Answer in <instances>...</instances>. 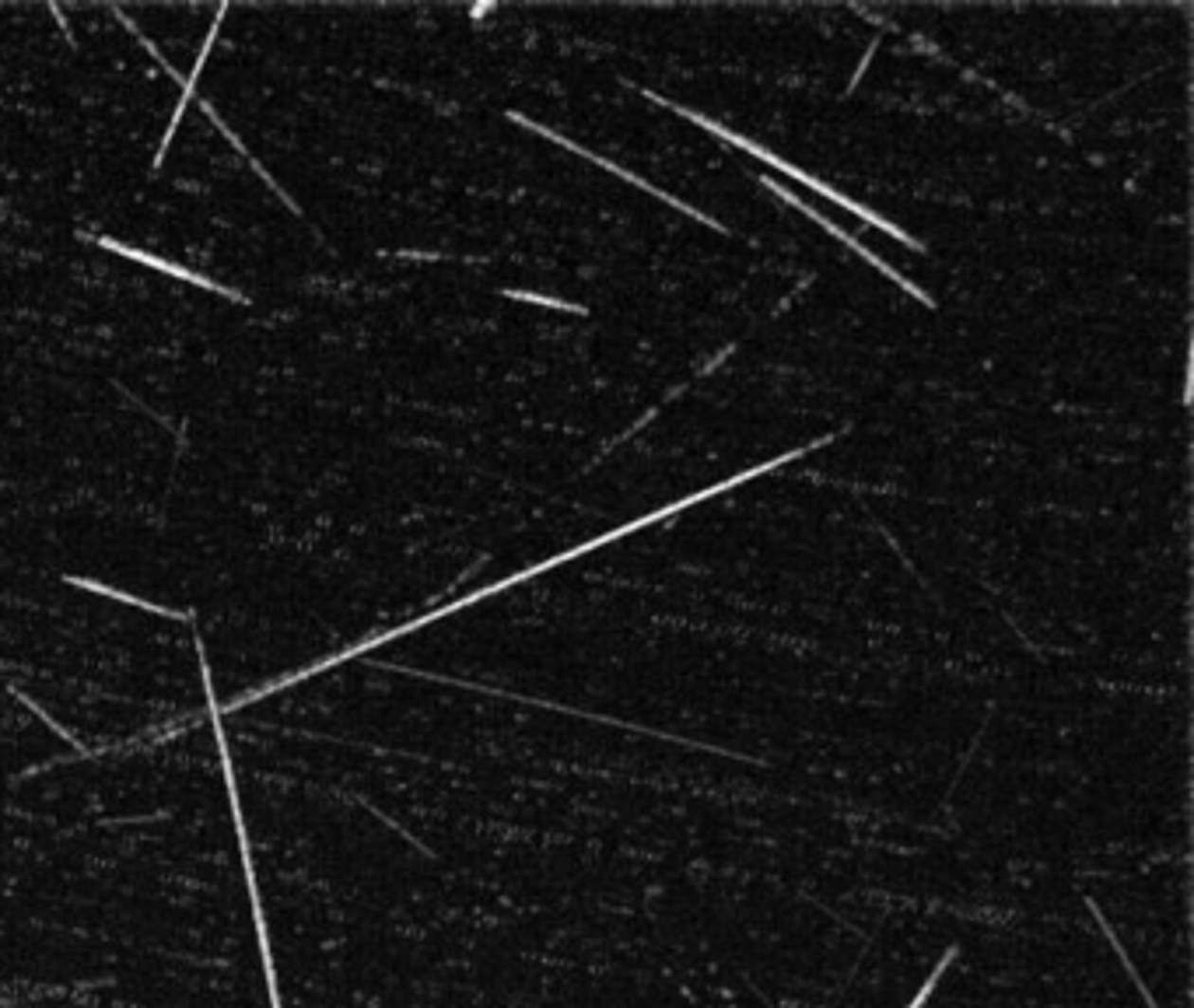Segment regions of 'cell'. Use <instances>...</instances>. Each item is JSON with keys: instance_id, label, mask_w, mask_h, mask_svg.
Instances as JSON below:
<instances>
[{"instance_id": "1", "label": "cell", "mask_w": 1194, "mask_h": 1008, "mask_svg": "<svg viewBox=\"0 0 1194 1008\" xmlns=\"http://www.w3.org/2000/svg\"><path fill=\"white\" fill-rule=\"evenodd\" d=\"M196 655H200V676H204V690H208L210 722H214V735H218V749H221V770H225V784H228L231 819H235V834H239L242 865H245V886H249V907H253L256 939H260V956H263V977H266V991H270V1008H284V1001H280V987H277L274 952H270V931H266V917H263V896H260V882H256L253 851H249V834H245V816H242L239 784H235V767H231L228 743H225V729H221V704H218V697H214V683H210V669H208V658H204V644H196Z\"/></svg>"}, {"instance_id": "2", "label": "cell", "mask_w": 1194, "mask_h": 1008, "mask_svg": "<svg viewBox=\"0 0 1194 1008\" xmlns=\"http://www.w3.org/2000/svg\"><path fill=\"white\" fill-rule=\"evenodd\" d=\"M644 95H648V92H644ZM648 99H652V95H648ZM655 102H659V99H655ZM662 105H666V109H673V113H679V116H687L690 123H697V126H704V130H712L715 137H722V140H729V144H735V148H743V151H747V154H753V158L768 161L770 169H778V172H785V175H792V179H799V183L809 186V189H816V193H820V196H827V200H834V204H841V207H844V210H851V214H859L861 221H869L873 228L890 231V235H894V239H900V242H904V245H911V249H921V242H914V239H911V235H904V231L896 228V225H890V221H886V218H879V214H873L869 207H861V204H855V200H848V196H841L838 189H830V186H823V183H820V179H813V175H805L803 169H795L792 161H785V158H778V154H770L768 148H760V144H753V140L739 137V134H733V130H725V126H722V123H715V119H704L701 113H690V109H679V105H673V102H662Z\"/></svg>"}, {"instance_id": "3", "label": "cell", "mask_w": 1194, "mask_h": 1008, "mask_svg": "<svg viewBox=\"0 0 1194 1008\" xmlns=\"http://www.w3.org/2000/svg\"><path fill=\"white\" fill-rule=\"evenodd\" d=\"M764 183H768V186H770V189H774V193H778V196H785V200H788V204H792V207H799V210H803V214H809V218H813V221H816V225H823V228H827V231H830V235H834V239H841V242H844V245H851V249L859 252L861 260H869V263H873V266H876V270H883V274H886V277H890V280H896V284L904 287V291H911V295H914V298H918V301H921V305H925V309H932V298H929V295H925V291H921V287H914V284H911V280H904V277L896 274V270H894V266H890V263H883V260H879V256H876V252H869V249H865V245H861V242H855V239H851L848 231H844V228H838V225H834V221H827V218H820V214H816V210H809V207H803V204H799V200H795V193H788V189H785V186H778V183H774V179H764Z\"/></svg>"}, {"instance_id": "4", "label": "cell", "mask_w": 1194, "mask_h": 1008, "mask_svg": "<svg viewBox=\"0 0 1194 1008\" xmlns=\"http://www.w3.org/2000/svg\"><path fill=\"white\" fill-rule=\"evenodd\" d=\"M950 960H953V952H946V956H942V963H939V966H935V970H932V977H929V981H925V987H921L918 995H914V1001H911L908 1008H921V1005H925V998L932 995V987H935V981H939V977H942V970L950 966Z\"/></svg>"}, {"instance_id": "5", "label": "cell", "mask_w": 1194, "mask_h": 1008, "mask_svg": "<svg viewBox=\"0 0 1194 1008\" xmlns=\"http://www.w3.org/2000/svg\"><path fill=\"white\" fill-rule=\"evenodd\" d=\"M512 298H522V301H540V305H551V309H564V312H578L574 305H564V301H553V298H543V295H522V291H508Z\"/></svg>"}]
</instances>
